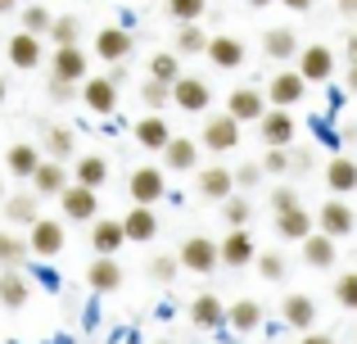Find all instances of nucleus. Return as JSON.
<instances>
[{
	"label": "nucleus",
	"mask_w": 357,
	"mask_h": 344,
	"mask_svg": "<svg viewBox=\"0 0 357 344\" xmlns=\"http://www.w3.org/2000/svg\"><path fill=\"white\" fill-rule=\"evenodd\" d=\"M176 258H181V267H185V272L208 276L213 267L222 263V245H218V240H208V236H190L181 249H176Z\"/></svg>",
	"instance_id": "1"
},
{
	"label": "nucleus",
	"mask_w": 357,
	"mask_h": 344,
	"mask_svg": "<svg viewBox=\"0 0 357 344\" xmlns=\"http://www.w3.org/2000/svg\"><path fill=\"white\" fill-rule=\"evenodd\" d=\"M127 195H131V204H136V209H154V204L167 195L163 172H158V168H136V172L127 177Z\"/></svg>",
	"instance_id": "2"
},
{
	"label": "nucleus",
	"mask_w": 357,
	"mask_h": 344,
	"mask_svg": "<svg viewBox=\"0 0 357 344\" xmlns=\"http://www.w3.org/2000/svg\"><path fill=\"white\" fill-rule=\"evenodd\" d=\"M199 145H204V150H213V154L236 150V145H240V123L231 114H213L208 123H204V132H199Z\"/></svg>",
	"instance_id": "3"
},
{
	"label": "nucleus",
	"mask_w": 357,
	"mask_h": 344,
	"mask_svg": "<svg viewBox=\"0 0 357 344\" xmlns=\"http://www.w3.org/2000/svg\"><path fill=\"white\" fill-rule=\"evenodd\" d=\"M50 77L54 82H68V87H86V50L82 45H68V50H54L50 54Z\"/></svg>",
	"instance_id": "4"
},
{
	"label": "nucleus",
	"mask_w": 357,
	"mask_h": 344,
	"mask_svg": "<svg viewBox=\"0 0 357 344\" xmlns=\"http://www.w3.org/2000/svg\"><path fill=\"white\" fill-rule=\"evenodd\" d=\"M195 190H199L204 200H213V204H227L231 195H236V172L222 168V163L199 168V172H195Z\"/></svg>",
	"instance_id": "5"
},
{
	"label": "nucleus",
	"mask_w": 357,
	"mask_h": 344,
	"mask_svg": "<svg viewBox=\"0 0 357 344\" xmlns=\"http://www.w3.org/2000/svg\"><path fill=\"white\" fill-rule=\"evenodd\" d=\"M258 132H262V145H267V150H289L298 127H294V114H289V109H267Z\"/></svg>",
	"instance_id": "6"
},
{
	"label": "nucleus",
	"mask_w": 357,
	"mask_h": 344,
	"mask_svg": "<svg viewBox=\"0 0 357 344\" xmlns=\"http://www.w3.org/2000/svg\"><path fill=\"white\" fill-rule=\"evenodd\" d=\"M317 227H321V236L344 240V236H353V231H357V213L344 200H326L321 213H317Z\"/></svg>",
	"instance_id": "7"
},
{
	"label": "nucleus",
	"mask_w": 357,
	"mask_h": 344,
	"mask_svg": "<svg viewBox=\"0 0 357 344\" xmlns=\"http://www.w3.org/2000/svg\"><path fill=\"white\" fill-rule=\"evenodd\" d=\"M303 91H307V82H303V73H298V68H280L276 77L267 82V100L276 109H294L298 100H303Z\"/></svg>",
	"instance_id": "8"
},
{
	"label": "nucleus",
	"mask_w": 357,
	"mask_h": 344,
	"mask_svg": "<svg viewBox=\"0 0 357 344\" xmlns=\"http://www.w3.org/2000/svg\"><path fill=\"white\" fill-rule=\"evenodd\" d=\"M227 114L236 118V123H262L267 118V96L253 87H236L227 96Z\"/></svg>",
	"instance_id": "9"
},
{
	"label": "nucleus",
	"mask_w": 357,
	"mask_h": 344,
	"mask_svg": "<svg viewBox=\"0 0 357 344\" xmlns=\"http://www.w3.org/2000/svg\"><path fill=\"white\" fill-rule=\"evenodd\" d=\"M172 105L185 109V114H204V109L213 105V87L204 77H190V73H185V77L172 87Z\"/></svg>",
	"instance_id": "10"
},
{
	"label": "nucleus",
	"mask_w": 357,
	"mask_h": 344,
	"mask_svg": "<svg viewBox=\"0 0 357 344\" xmlns=\"http://www.w3.org/2000/svg\"><path fill=\"white\" fill-rule=\"evenodd\" d=\"M59 209H63V222H96L100 200H96V190H86V186L73 181L68 190L59 195Z\"/></svg>",
	"instance_id": "11"
},
{
	"label": "nucleus",
	"mask_w": 357,
	"mask_h": 344,
	"mask_svg": "<svg viewBox=\"0 0 357 344\" xmlns=\"http://www.w3.org/2000/svg\"><path fill=\"white\" fill-rule=\"evenodd\" d=\"M131 45H136V36L127 32V27H100L96 32V54L114 68V63H127Z\"/></svg>",
	"instance_id": "12"
},
{
	"label": "nucleus",
	"mask_w": 357,
	"mask_h": 344,
	"mask_svg": "<svg viewBox=\"0 0 357 344\" xmlns=\"http://www.w3.org/2000/svg\"><path fill=\"white\" fill-rule=\"evenodd\" d=\"M27 249H32L36 258H54V254L63 249V222L41 218L32 231H27Z\"/></svg>",
	"instance_id": "13"
},
{
	"label": "nucleus",
	"mask_w": 357,
	"mask_h": 344,
	"mask_svg": "<svg viewBox=\"0 0 357 344\" xmlns=\"http://www.w3.org/2000/svg\"><path fill=\"white\" fill-rule=\"evenodd\" d=\"M91 245H96L100 258H114L122 245H127V231H122V218H96L91 222Z\"/></svg>",
	"instance_id": "14"
},
{
	"label": "nucleus",
	"mask_w": 357,
	"mask_h": 344,
	"mask_svg": "<svg viewBox=\"0 0 357 344\" xmlns=\"http://www.w3.org/2000/svg\"><path fill=\"white\" fill-rule=\"evenodd\" d=\"M68 186H73L68 168H63V163H54V159H45L41 168H36V177H32V195H41V200H59Z\"/></svg>",
	"instance_id": "15"
},
{
	"label": "nucleus",
	"mask_w": 357,
	"mask_h": 344,
	"mask_svg": "<svg viewBox=\"0 0 357 344\" xmlns=\"http://www.w3.org/2000/svg\"><path fill=\"white\" fill-rule=\"evenodd\" d=\"M262 54L276 59V63H289V59L303 54V45H298L294 27H267V32H262Z\"/></svg>",
	"instance_id": "16"
},
{
	"label": "nucleus",
	"mask_w": 357,
	"mask_h": 344,
	"mask_svg": "<svg viewBox=\"0 0 357 344\" xmlns=\"http://www.w3.org/2000/svg\"><path fill=\"white\" fill-rule=\"evenodd\" d=\"M82 100H86L91 114L109 118L118 109V82H109V73H105V77H91L86 87H82Z\"/></svg>",
	"instance_id": "17"
},
{
	"label": "nucleus",
	"mask_w": 357,
	"mask_h": 344,
	"mask_svg": "<svg viewBox=\"0 0 357 344\" xmlns=\"http://www.w3.org/2000/svg\"><path fill=\"white\" fill-rule=\"evenodd\" d=\"M131 132H136V145H140V150H158V154H163L167 145H172V127L163 123V114H145L136 127H131Z\"/></svg>",
	"instance_id": "18"
},
{
	"label": "nucleus",
	"mask_w": 357,
	"mask_h": 344,
	"mask_svg": "<svg viewBox=\"0 0 357 344\" xmlns=\"http://www.w3.org/2000/svg\"><path fill=\"white\" fill-rule=\"evenodd\" d=\"M298 73H303V82H331V73H335L331 45H303V54H298Z\"/></svg>",
	"instance_id": "19"
},
{
	"label": "nucleus",
	"mask_w": 357,
	"mask_h": 344,
	"mask_svg": "<svg viewBox=\"0 0 357 344\" xmlns=\"http://www.w3.org/2000/svg\"><path fill=\"white\" fill-rule=\"evenodd\" d=\"M5 222H9V231L14 227L32 231L36 222H41V195H9L5 200Z\"/></svg>",
	"instance_id": "20"
},
{
	"label": "nucleus",
	"mask_w": 357,
	"mask_h": 344,
	"mask_svg": "<svg viewBox=\"0 0 357 344\" xmlns=\"http://www.w3.org/2000/svg\"><path fill=\"white\" fill-rule=\"evenodd\" d=\"M244 54H249V50H244V41H240V36H231V32H222V36H213V41H208V63H213V68H240V63H244Z\"/></svg>",
	"instance_id": "21"
},
{
	"label": "nucleus",
	"mask_w": 357,
	"mask_h": 344,
	"mask_svg": "<svg viewBox=\"0 0 357 344\" xmlns=\"http://www.w3.org/2000/svg\"><path fill=\"white\" fill-rule=\"evenodd\" d=\"M163 168L167 172H199V145L190 136H172V145L163 150Z\"/></svg>",
	"instance_id": "22"
},
{
	"label": "nucleus",
	"mask_w": 357,
	"mask_h": 344,
	"mask_svg": "<svg viewBox=\"0 0 357 344\" xmlns=\"http://www.w3.org/2000/svg\"><path fill=\"white\" fill-rule=\"evenodd\" d=\"M122 281H127V276H122V263H118V258H96V263L86 267V285L96 294H114Z\"/></svg>",
	"instance_id": "23"
},
{
	"label": "nucleus",
	"mask_w": 357,
	"mask_h": 344,
	"mask_svg": "<svg viewBox=\"0 0 357 344\" xmlns=\"http://www.w3.org/2000/svg\"><path fill=\"white\" fill-rule=\"evenodd\" d=\"M5 54H9V63H14V68H36V63H41V36L14 32L5 41Z\"/></svg>",
	"instance_id": "24"
},
{
	"label": "nucleus",
	"mask_w": 357,
	"mask_h": 344,
	"mask_svg": "<svg viewBox=\"0 0 357 344\" xmlns=\"http://www.w3.org/2000/svg\"><path fill=\"white\" fill-rule=\"evenodd\" d=\"M190 322L199 331H218L222 322H227V304H222L218 294H195L190 299Z\"/></svg>",
	"instance_id": "25"
},
{
	"label": "nucleus",
	"mask_w": 357,
	"mask_h": 344,
	"mask_svg": "<svg viewBox=\"0 0 357 344\" xmlns=\"http://www.w3.org/2000/svg\"><path fill=\"white\" fill-rule=\"evenodd\" d=\"M280 317H285V327H294V331H312V322H317V299H312V294H285V304H280Z\"/></svg>",
	"instance_id": "26"
},
{
	"label": "nucleus",
	"mask_w": 357,
	"mask_h": 344,
	"mask_svg": "<svg viewBox=\"0 0 357 344\" xmlns=\"http://www.w3.org/2000/svg\"><path fill=\"white\" fill-rule=\"evenodd\" d=\"M122 231H127L131 245H149V240L158 236V218H154V209H127V213H122Z\"/></svg>",
	"instance_id": "27"
},
{
	"label": "nucleus",
	"mask_w": 357,
	"mask_h": 344,
	"mask_svg": "<svg viewBox=\"0 0 357 344\" xmlns=\"http://www.w3.org/2000/svg\"><path fill=\"white\" fill-rule=\"evenodd\" d=\"M276 236L280 240H298V245H303L307 236H317V218L307 209H289V213H280V218H276Z\"/></svg>",
	"instance_id": "28"
},
{
	"label": "nucleus",
	"mask_w": 357,
	"mask_h": 344,
	"mask_svg": "<svg viewBox=\"0 0 357 344\" xmlns=\"http://www.w3.org/2000/svg\"><path fill=\"white\" fill-rule=\"evenodd\" d=\"M222 263H227V267L258 263V249H253V236H249V231H227V240H222Z\"/></svg>",
	"instance_id": "29"
},
{
	"label": "nucleus",
	"mask_w": 357,
	"mask_h": 344,
	"mask_svg": "<svg viewBox=\"0 0 357 344\" xmlns=\"http://www.w3.org/2000/svg\"><path fill=\"white\" fill-rule=\"evenodd\" d=\"M326 186L335 190V200H344V195L357 190V163L344 159V154H335L331 163H326Z\"/></svg>",
	"instance_id": "30"
},
{
	"label": "nucleus",
	"mask_w": 357,
	"mask_h": 344,
	"mask_svg": "<svg viewBox=\"0 0 357 344\" xmlns=\"http://www.w3.org/2000/svg\"><path fill=\"white\" fill-rule=\"evenodd\" d=\"M41 163H45L41 150H36V145H27V141H18V145H9V150H5V168L14 172V177H27V181L36 177Z\"/></svg>",
	"instance_id": "31"
},
{
	"label": "nucleus",
	"mask_w": 357,
	"mask_h": 344,
	"mask_svg": "<svg viewBox=\"0 0 357 344\" xmlns=\"http://www.w3.org/2000/svg\"><path fill=\"white\" fill-rule=\"evenodd\" d=\"M27 299H32V285H27V276L18 272V267L0 272V304H5V308H23Z\"/></svg>",
	"instance_id": "32"
},
{
	"label": "nucleus",
	"mask_w": 357,
	"mask_h": 344,
	"mask_svg": "<svg viewBox=\"0 0 357 344\" xmlns=\"http://www.w3.org/2000/svg\"><path fill=\"white\" fill-rule=\"evenodd\" d=\"M335 254H340V249H335V240H331V236H321V231L303 240V263H307V267H317V272L335 267Z\"/></svg>",
	"instance_id": "33"
},
{
	"label": "nucleus",
	"mask_w": 357,
	"mask_h": 344,
	"mask_svg": "<svg viewBox=\"0 0 357 344\" xmlns=\"http://www.w3.org/2000/svg\"><path fill=\"white\" fill-rule=\"evenodd\" d=\"M73 181H77V186H86V190H100V186L109 181V163L100 159V154H82V159H77V168H73Z\"/></svg>",
	"instance_id": "34"
},
{
	"label": "nucleus",
	"mask_w": 357,
	"mask_h": 344,
	"mask_svg": "<svg viewBox=\"0 0 357 344\" xmlns=\"http://www.w3.org/2000/svg\"><path fill=\"white\" fill-rule=\"evenodd\" d=\"M227 322H231V331L249 336V331H258V322H262V304L258 299H236L227 308Z\"/></svg>",
	"instance_id": "35"
},
{
	"label": "nucleus",
	"mask_w": 357,
	"mask_h": 344,
	"mask_svg": "<svg viewBox=\"0 0 357 344\" xmlns=\"http://www.w3.org/2000/svg\"><path fill=\"white\" fill-rule=\"evenodd\" d=\"M149 77H154V82H163V87H176V82L185 77V73H181V54L158 50L154 59H149Z\"/></svg>",
	"instance_id": "36"
},
{
	"label": "nucleus",
	"mask_w": 357,
	"mask_h": 344,
	"mask_svg": "<svg viewBox=\"0 0 357 344\" xmlns=\"http://www.w3.org/2000/svg\"><path fill=\"white\" fill-rule=\"evenodd\" d=\"M208 41H213V36L204 32L199 23L176 27V54H208Z\"/></svg>",
	"instance_id": "37"
},
{
	"label": "nucleus",
	"mask_w": 357,
	"mask_h": 344,
	"mask_svg": "<svg viewBox=\"0 0 357 344\" xmlns=\"http://www.w3.org/2000/svg\"><path fill=\"white\" fill-rule=\"evenodd\" d=\"M27 254H32V249H27L23 236H14V231H0V267H5V272H9V267H18Z\"/></svg>",
	"instance_id": "38"
},
{
	"label": "nucleus",
	"mask_w": 357,
	"mask_h": 344,
	"mask_svg": "<svg viewBox=\"0 0 357 344\" xmlns=\"http://www.w3.org/2000/svg\"><path fill=\"white\" fill-rule=\"evenodd\" d=\"M73 150H77V141H73L68 127H50V132H45V154H50L54 163L73 159Z\"/></svg>",
	"instance_id": "39"
},
{
	"label": "nucleus",
	"mask_w": 357,
	"mask_h": 344,
	"mask_svg": "<svg viewBox=\"0 0 357 344\" xmlns=\"http://www.w3.org/2000/svg\"><path fill=\"white\" fill-rule=\"evenodd\" d=\"M50 41H54V50H68V45H77V41H82V23H77L73 14L54 18V27H50Z\"/></svg>",
	"instance_id": "40"
},
{
	"label": "nucleus",
	"mask_w": 357,
	"mask_h": 344,
	"mask_svg": "<svg viewBox=\"0 0 357 344\" xmlns=\"http://www.w3.org/2000/svg\"><path fill=\"white\" fill-rule=\"evenodd\" d=\"M208 14V0H167V18H176V23H199V18Z\"/></svg>",
	"instance_id": "41"
},
{
	"label": "nucleus",
	"mask_w": 357,
	"mask_h": 344,
	"mask_svg": "<svg viewBox=\"0 0 357 344\" xmlns=\"http://www.w3.org/2000/svg\"><path fill=\"white\" fill-rule=\"evenodd\" d=\"M222 218H227L231 231H244V227H249V218H253V204L244 200V195H231V200L222 204Z\"/></svg>",
	"instance_id": "42"
},
{
	"label": "nucleus",
	"mask_w": 357,
	"mask_h": 344,
	"mask_svg": "<svg viewBox=\"0 0 357 344\" xmlns=\"http://www.w3.org/2000/svg\"><path fill=\"white\" fill-rule=\"evenodd\" d=\"M140 105H145L149 114H163V105H172V87H163V82L149 77L145 87H140Z\"/></svg>",
	"instance_id": "43"
},
{
	"label": "nucleus",
	"mask_w": 357,
	"mask_h": 344,
	"mask_svg": "<svg viewBox=\"0 0 357 344\" xmlns=\"http://www.w3.org/2000/svg\"><path fill=\"white\" fill-rule=\"evenodd\" d=\"M18 23H23V32L41 36V32H50V27H54V18H50V9H45V5H27L23 14H18Z\"/></svg>",
	"instance_id": "44"
},
{
	"label": "nucleus",
	"mask_w": 357,
	"mask_h": 344,
	"mask_svg": "<svg viewBox=\"0 0 357 344\" xmlns=\"http://www.w3.org/2000/svg\"><path fill=\"white\" fill-rule=\"evenodd\" d=\"M176 272H181V258L176 254H154L149 258V276H154V281H176Z\"/></svg>",
	"instance_id": "45"
},
{
	"label": "nucleus",
	"mask_w": 357,
	"mask_h": 344,
	"mask_svg": "<svg viewBox=\"0 0 357 344\" xmlns=\"http://www.w3.org/2000/svg\"><path fill=\"white\" fill-rule=\"evenodd\" d=\"M335 299H340V308L357 313V272H344L340 281H335Z\"/></svg>",
	"instance_id": "46"
},
{
	"label": "nucleus",
	"mask_w": 357,
	"mask_h": 344,
	"mask_svg": "<svg viewBox=\"0 0 357 344\" xmlns=\"http://www.w3.org/2000/svg\"><path fill=\"white\" fill-rule=\"evenodd\" d=\"M267 204L276 209V218H280V213H289V209H303V200H298V190H294V186H276Z\"/></svg>",
	"instance_id": "47"
},
{
	"label": "nucleus",
	"mask_w": 357,
	"mask_h": 344,
	"mask_svg": "<svg viewBox=\"0 0 357 344\" xmlns=\"http://www.w3.org/2000/svg\"><path fill=\"white\" fill-rule=\"evenodd\" d=\"M262 172H271V177L294 172V159H289V150H267V159H262Z\"/></svg>",
	"instance_id": "48"
},
{
	"label": "nucleus",
	"mask_w": 357,
	"mask_h": 344,
	"mask_svg": "<svg viewBox=\"0 0 357 344\" xmlns=\"http://www.w3.org/2000/svg\"><path fill=\"white\" fill-rule=\"evenodd\" d=\"M258 272H262V281H285V258L280 254H258Z\"/></svg>",
	"instance_id": "49"
},
{
	"label": "nucleus",
	"mask_w": 357,
	"mask_h": 344,
	"mask_svg": "<svg viewBox=\"0 0 357 344\" xmlns=\"http://www.w3.org/2000/svg\"><path fill=\"white\" fill-rule=\"evenodd\" d=\"M45 96L50 100H59V105H68V100H82V87H68V82H45Z\"/></svg>",
	"instance_id": "50"
},
{
	"label": "nucleus",
	"mask_w": 357,
	"mask_h": 344,
	"mask_svg": "<svg viewBox=\"0 0 357 344\" xmlns=\"http://www.w3.org/2000/svg\"><path fill=\"white\" fill-rule=\"evenodd\" d=\"M258 181H262V163H244V168H236V190H253Z\"/></svg>",
	"instance_id": "51"
},
{
	"label": "nucleus",
	"mask_w": 357,
	"mask_h": 344,
	"mask_svg": "<svg viewBox=\"0 0 357 344\" xmlns=\"http://www.w3.org/2000/svg\"><path fill=\"white\" fill-rule=\"evenodd\" d=\"M289 159H294V168L303 172V168H312V163H317V154L307 150V145H298V150H289Z\"/></svg>",
	"instance_id": "52"
},
{
	"label": "nucleus",
	"mask_w": 357,
	"mask_h": 344,
	"mask_svg": "<svg viewBox=\"0 0 357 344\" xmlns=\"http://www.w3.org/2000/svg\"><path fill=\"white\" fill-rule=\"evenodd\" d=\"M298 344H335V336H321V331H307Z\"/></svg>",
	"instance_id": "53"
},
{
	"label": "nucleus",
	"mask_w": 357,
	"mask_h": 344,
	"mask_svg": "<svg viewBox=\"0 0 357 344\" xmlns=\"http://www.w3.org/2000/svg\"><path fill=\"white\" fill-rule=\"evenodd\" d=\"M280 5L294 9V14H307V9H312V0H280Z\"/></svg>",
	"instance_id": "54"
},
{
	"label": "nucleus",
	"mask_w": 357,
	"mask_h": 344,
	"mask_svg": "<svg viewBox=\"0 0 357 344\" xmlns=\"http://www.w3.org/2000/svg\"><path fill=\"white\" fill-rule=\"evenodd\" d=\"M109 82H118V87H122V82H127V63H114V68H109Z\"/></svg>",
	"instance_id": "55"
},
{
	"label": "nucleus",
	"mask_w": 357,
	"mask_h": 344,
	"mask_svg": "<svg viewBox=\"0 0 357 344\" xmlns=\"http://www.w3.org/2000/svg\"><path fill=\"white\" fill-rule=\"evenodd\" d=\"M335 5H340L344 18H357V0H335Z\"/></svg>",
	"instance_id": "56"
},
{
	"label": "nucleus",
	"mask_w": 357,
	"mask_h": 344,
	"mask_svg": "<svg viewBox=\"0 0 357 344\" xmlns=\"http://www.w3.org/2000/svg\"><path fill=\"white\" fill-rule=\"evenodd\" d=\"M344 87H349L353 96H357V63H349V77H344Z\"/></svg>",
	"instance_id": "57"
},
{
	"label": "nucleus",
	"mask_w": 357,
	"mask_h": 344,
	"mask_svg": "<svg viewBox=\"0 0 357 344\" xmlns=\"http://www.w3.org/2000/svg\"><path fill=\"white\" fill-rule=\"evenodd\" d=\"M344 50H349V63H357V32L349 36V45H344Z\"/></svg>",
	"instance_id": "58"
},
{
	"label": "nucleus",
	"mask_w": 357,
	"mask_h": 344,
	"mask_svg": "<svg viewBox=\"0 0 357 344\" xmlns=\"http://www.w3.org/2000/svg\"><path fill=\"white\" fill-rule=\"evenodd\" d=\"M14 5L18 0H0V14H14Z\"/></svg>",
	"instance_id": "59"
},
{
	"label": "nucleus",
	"mask_w": 357,
	"mask_h": 344,
	"mask_svg": "<svg viewBox=\"0 0 357 344\" xmlns=\"http://www.w3.org/2000/svg\"><path fill=\"white\" fill-rule=\"evenodd\" d=\"M244 5H253V9H267V5H271V0H244Z\"/></svg>",
	"instance_id": "60"
},
{
	"label": "nucleus",
	"mask_w": 357,
	"mask_h": 344,
	"mask_svg": "<svg viewBox=\"0 0 357 344\" xmlns=\"http://www.w3.org/2000/svg\"><path fill=\"white\" fill-rule=\"evenodd\" d=\"M5 91H9V87H5V77H0V105H5Z\"/></svg>",
	"instance_id": "61"
},
{
	"label": "nucleus",
	"mask_w": 357,
	"mask_h": 344,
	"mask_svg": "<svg viewBox=\"0 0 357 344\" xmlns=\"http://www.w3.org/2000/svg\"><path fill=\"white\" fill-rule=\"evenodd\" d=\"M0 200H5V177H0Z\"/></svg>",
	"instance_id": "62"
},
{
	"label": "nucleus",
	"mask_w": 357,
	"mask_h": 344,
	"mask_svg": "<svg viewBox=\"0 0 357 344\" xmlns=\"http://www.w3.org/2000/svg\"><path fill=\"white\" fill-rule=\"evenodd\" d=\"M163 344H167V340H163Z\"/></svg>",
	"instance_id": "63"
}]
</instances>
